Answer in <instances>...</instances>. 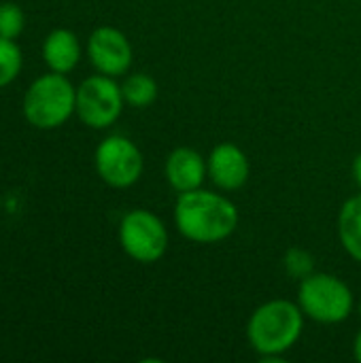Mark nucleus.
Here are the masks:
<instances>
[{
    "instance_id": "obj_1",
    "label": "nucleus",
    "mask_w": 361,
    "mask_h": 363,
    "mask_svg": "<svg viewBox=\"0 0 361 363\" xmlns=\"http://www.w3.org/2000/svg\"><path fill=\"white\" fill-rule=\"evenodd\" d=\"M174 225L187 240L213 245L236 232L238 208L226 196L198 187L179 194L174 204Z\"/></svg>"
},
{
    "instance_id": "obj_2",
    "label": "nucleus",
    "mask_w": 361,
    "mask_h": 363,
    "mask_svg": "<svg viewBox=\"0 0 361 363\" xmlns=\"http://www.w3.org/2000/svg\"><path fill=\"white\" fill-rule=\"evenodd\" d=\"M304 330V313L300 304L289 300H272L262 304L247 323L249 345L260 357L287 353Z\"/></svg>"
},
{
    "instance_id": "obj_3",
    "label": "nucleus",
    "mask_w": 361,
    "mask_h": 363,
    "mask_svg": "<svg viewBox=\"0 0 361 363\" xmlns=\"http://www.w3.org/2000/svg\"><path fill=\"white\" fill-rule=\"evenodd\" d=\"M23 117L36 130H55L77 113V87L62 72H47L32 81L23 96Z\"/></svg>"
},
{
    "instance_id": "obj_4",
    "label": "nucleus",
    "mask_w": 361,
    "mask_h": 363,
    "mask_svg": "<svg viewBox=\"0 0 361 363\" xmlns=\"http://www.w3.org/2000/svg\"><path fill=\"white\" fill-rule=\"evenodd\" d=\"M298 304L317 323H340L353 311V294L338 277L313 272L300 281Z\"/></svg>"
},
{
    "instance_id": "obj_5",
    "label": "nucleus",
    "mask_w": 361,
    "mask_h": 363,
    "mask_svg": "<svg viewBox=\"0 0 361 363\" xmlns=\"http://www.w3.org/2000/svg\"><path fill=\"white\" fill-rule=\"evenodd\" d=\"M119 245L134 262L155 264L168 249V230L151 211L134 208L119 223Z\"/></svg>"
},
{
    "instance_id": "obj_6",
    "label": "nucleus",
    "mask_w": 361,
    "mask_h": 363,
    "mask_svg": "<svg viewBox=\"0 0 361 363\" xmlns=\"http://www.w3.org/2000/svg\"><path fill=\"white\" fill-rule=\"evenodd\" d=\"M123 104L121 85L115 77L98 72L77 87V115L87 128L104 130L113 125L119 119Z\"/></svg>"
},
{
    "instance_id": "obj_7",
    "label": "nucleus",
    "mask_w": 361,
    "mask_h": 363,
    "mask_svg": "<svg viewBox=\"0 0 361 363\" xmlns=\"http://www.w3.org/2000/svg\"><path fill=\"white\" fill-rule=\"evenodd\" d=\"M94 164L98 177L115 189H126L134 185L140 179L145 166L138 147L130 138L119 134L106 136L96 147Z\"/></svg>"
},
{
    "instance_id": "obj_8",
    "label": "nucleus",
    "mask_w": 361,
    "mask_h": 363,
    "mask_svg": "<svg viewBox=\"0 0 361 363\" xmlns=\"http://www.w3.org/2000/svg\"><path fill=\"white\" fill-rule=\"evenodd\" d=\"M87 57L100 74L121 77L132 66V45L121 30L100 26L87 38Z\"/></svg>"
},
{
    "instance_id": "obj_9",
    "label": "nucleus",
    "mask_w": 361,
    "mask_h": 363,
    "mask_svg": "<svg viewBox=\"0 0 361 363\" xmlns=\"http://www.w3.org/2000/svg\"><path fill=\"white\" fill-rule=\"evenodd\" d=\"M206 166H209L211 181L223 191L240 189L249 179V160L245 151L234 143L217 145L211 151Z\"/></svg>"
},
{
    "instance_id": "obj_10",
    "label": "nucleus",
    "mask_w": 361,
    "mask_h": 363,
    "mask_svg": "<svg viewBox=\"0 0 361 363\" xmlns=\"http://www.w3.org/2000/svg\"><path fill=\"white\" fill-rule=\"evenodd\" d=\"M164 172H166L168 185L174 191L183 194V191L202 187V183L209 174V166L198 151H194L189 147H179L166 157Z\"/></svg>"
},
{
    "instance_id": "obj_11",
    "label": "nucleus",
    "mask_w": 361,
    "mask_h": 363,
    "mask_svg": "<svg viewBox=\"0 0 361 363\" xmlns=\"http://www.w3.org/2000/svg\"><path fill=\"white\" fill-rule=\"evenodd\" d=\"M43 60L51 72H72L81 60V43L77 34L66 28L51 30L43 43Z\"/></svg>"
},
{
    "instance_id": "obj_12",
    "label": "nucleus",
    "mask_w": 361,
    "mask_h": 363,
    "mask_svg": "<svg viewBox=\"0 0 361 363\" xmlns=\"http://www.w3.org/2000/svg\"><path fill=\"white\" fill-rule=\"evenodd\" d=\"M338 236L345 251L361 264V194L343 204L338 215Z\"/></svg>"
},
{
    "instance_id": "obj_13",
    "label": "nucleus",
    "mask_w": 361,
    "mask_h": 363,
    "mask_svg": "<svg viewBox=\"0 0 361 363\" xmlns=\"http://www.w3.org/2000/svg\"><path fill=\"white\" fill-rule=\"evenodd\" d=\"M121 94H123L126 104H130L134 108H145V106L155 102V98H157V83L149 74L136 72V74L126 77V81L121 83Z\"/></svg>"
},
{
    "instance_id": "obj_14",
    "label": "nucleus",
    "mask_w": 361,
    "mask_h": 363,
    "mask_svg": "<svg viewBox=\"0 0 361 363\" xmlns=\"http://www.w3.org/2000/svg\"><path fill=\"white\" fill-rule=\"evenodd\" d=\"M23 66V55L15 38H2L0 36V87L11 85Z\"/></svg>"
},
{
    "instance_id": "obj_15",
    "label": "nucleus",
    "mask_w": 361,
    "mask_h": 363,
    "mask_svg": "<svg viewBox=\"0 0 361 363\" xmlns=\"http://www.w3.org/2000/svg\"><path fill=\"white\" fill-rule=\"evenodd\" d=\"M26 13L15 2H0V36L17 38L23 32Z\"/></svg>"
},
{
    "instance_id": "obj_16",
    "label": "nucleus",
    "mask_w": 361,
    "mask_h": 363,
    "mask_svg": "<svg viewBox=\"0 0 361 363\" xmlns=\"http://www.w3.org/2000/svg\"><path fill=\"white\" fill-rule=\"evenodd\" d=\"M283 266H285L287 277L298 279V281H302V279H306V277H311L315 272V259H313V255L309 251H304V249H298V247H294V249H289L285 253Z\"/></svg>"
},
{
    "instance_id": "obj_17",
    "label": "nucleus",
    "mask_w": 361,
    "mask_h": 363,
    "mask_svg": "<svg viewBox=\"0 0 361 363\" xmlns=\"http://www.w3.org/2000/svg\"><path fill=\"white\" fill-rule=\"evenodd\" d=\"M353 179H355V183L361 187V153L353 160Z\"/></svg>"
},
{
    "instance_id": "obj_18",
    "label": "nucleus",
    "mask_w": 361,
    "mask_h": 363,
    "mask_svg": "<svg viewBox=\"0 0 361 363\" xmlns=\"http://www.w3.org/2000/svg\"><path fill=\"white\" fill-rule=\"evenodd\" d=\"M353 355H355V359L361 363V332L357 334V338H355V345H353Z\"/></svg>"
},
{
    "instance_id": "obj_19",
    "label": "nucleus",
    "mask_w": 361,
    "mask_h": 363,
    "mask_svg": "<svg viewBox=\"0 0 361 363\" xmlns=\"http://www.w3.org/2000/svg\"><path fill=\"white\" fill-rule=\"evenodd\" d=\"M360 313H361V302H360Z\"/></svg>"
}]
</instances>
